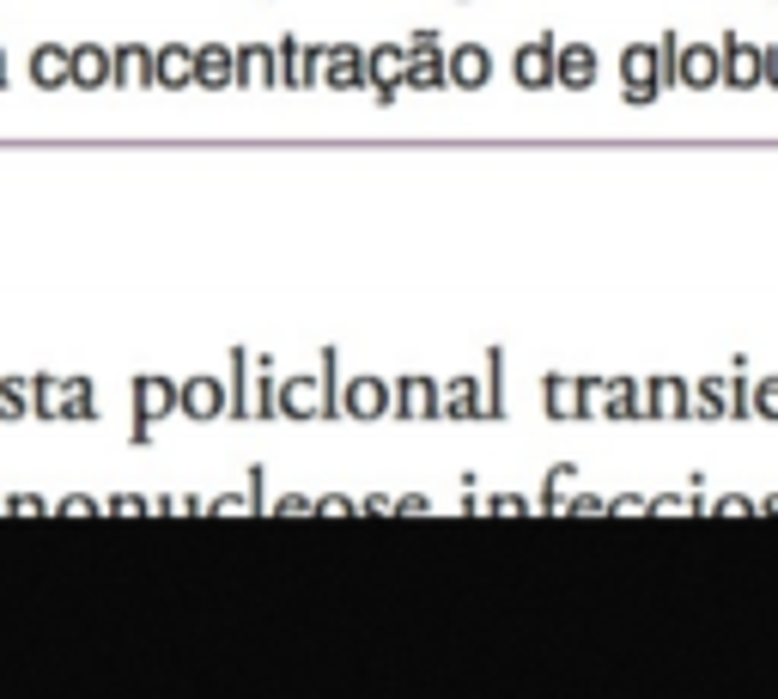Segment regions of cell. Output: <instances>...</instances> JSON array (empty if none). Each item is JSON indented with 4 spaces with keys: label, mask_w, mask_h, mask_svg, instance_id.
Masks as SVG:
<instances>
[{
    "label": "cell",
    "mask_w": 778,
    "mask_h": 699,
    "mask_svg": "<svg viewBox=\"0 0 778 699\" xmlns=\"http://www.w3.org/2000/svg\"><path fill=\"white\" fill-rule=\"evenodd\" d=\"M201 80H207V86L231 80V55H201Z\"/></svg>",
    "instance_id": "obj_5"
},
{
    "label": "cell",
    "mask_w": 778,
    "mask_h": 699,
    "mask_svg": "<svg viewBox=\"0 0 778 699\" xmlns=\"http://www.w3.org/2000/svg\"><path fill=\"white\" fill-rule=\"evenodd\" d=\"M67 67H73V55L43 49V55H37V80H43V86H61V80H67Z\"/></svg>",
    "instance_id": "obj_2"
},
{
    "label": "cell",
    "mask_w": 778,
    "mask_h": 699,
    "mask_svg": "<svg viewBox=\"0 0 778 699\" xmlns=\"http://www.w3.org/2000/svg\"><path fill=\"white\" fill-rule=\"evenodd\" d=\"M560 67H566V86H590V67L596 61H590V49H566Z\"/></svg>",
    "instance_id": "obj_3"
},
{
    "label": "cell",
    "mask_w": 778,
    "mask_h": 699,
    "mask_svg": "<svg viewBox=\"0 0 778 699\" xmlns=\"http://www.w3.org/2000/svg\"><path fill=\"white\" fill-rule=\"evenodd\" d=\"M450 80H456V86H481V80H487V55H481V49L456 55V61H450Z\"/></svg>",
    "instance_id": "obj_1"
},
{
    "label": "cell",
    "mask_w": 778,
    "mask_h": 699,
    "mask_svg": "<svg viewBox=\"0 0 778 699\" xmlns=\"http://www.w3.org/2000/svg\"><path fill=\"white\" fill-rule=\"evenodd\" d=\"M687 80H693V86H712V80H718V55H699V49H693V55H687Z\"/></svg>",
    "instance_id": "obj_4"
}]
</instances>
